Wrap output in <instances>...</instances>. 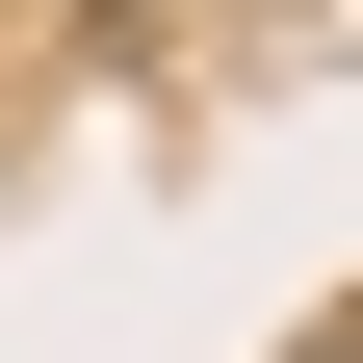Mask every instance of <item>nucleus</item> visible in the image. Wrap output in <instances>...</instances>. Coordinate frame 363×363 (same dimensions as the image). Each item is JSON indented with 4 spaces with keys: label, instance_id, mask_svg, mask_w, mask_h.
Segmentation results:
<instances>
[]
</instances>
